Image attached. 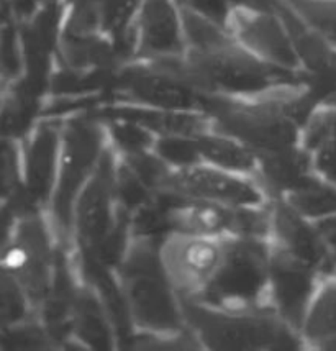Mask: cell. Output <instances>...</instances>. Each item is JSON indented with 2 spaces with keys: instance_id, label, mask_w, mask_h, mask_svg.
<instances>
[{
  "instance_id": "obj_1",
  "label": "cell",
  "mask_w": 336,
  "mask_h": 351,
  "mask_svg": "<svg viewBox=\"0 0 336 351\" xmlns=\"http://www.w3.org/2000/svg\"><path fill=\"white\" fill-rule=\"evenodd\" d=\"M184 61L192 81L205 92L256 94L276 86H302V73L271 64L232 40L207 49L191 48Z\"/></svg>"
},
{
  "instance_id": "obj_2",
  "label": "cell",
  "mask_w": 336,
  "mask_h": 351,
  "mask_svg": "<svg viewBox=\"0 0 336 351\" xmlns=\"http://www.w3.org/2000/svg\"><path fill=\"white\" fill-rule=\"evenodd\" d=\"M130 315L149 332L174 333L182 315L169 291V279L158 258L154 240L143 238L133 245L121 267Z\"/></svg>"
},
{
  "instance_id": "obj_3",
  "label": "cell",
  "mask_w": 336,
  "mask_h": 351,
  "mask_svg": "<svg viewBox=\"0 0 336 351\" xmlns=\"http://www.w3.org/2000/svg\"><path fill=\"white\" fill-rule=\"evenodd\" d=\"M112 92L167 110L202 108L208 92L192 81L182 56L156 58L149 64H133L117 71Z\"/></svg>"
},
{
  "instance_id": "obj_4",
  "label": "cell",
  "mask_w": 336,
  "mask_h": 351,
  "mask_svg": "<svg viewBox=\"0 0 336 351\" xmlns=\"http://www.w3.org/2000/svg\"><path fill=\"white\" fill-rule=\"evenodd\" d=\"M182 315L202 340L215 350H293L296 338L272 317H232L184 299Z\"/></svg>"
},
{
  "instance_id": "obj_5",
  "label": "cell",
  "mask_w": 336,
  "mask_h": 351,
  "mask_svg": "<svg viewBox=\"0 0 336 351\" xmlns=\"http://www.w3.org/2000/svg\"><path fill=\"white\" fill-rule=\"evenodd\" d=\"M202 108L217 120L221 132L230 133L261 152L291 148L297 140L293 120L285 114L279 100L245 106L215 95V92H208Z\"/></svg>"
},
{
  "instance_id": "obj_6",
  "label": "cell",
  "mask_w": 336,
  "mask_h": 351,
  "mask_svg": "<svg viewBox=\"0 0 336 351\" xmlns=\"http://www.w3.org/2000/svg\"><path fill=\"white\" fill-rule=\"evenodd\" d=\"M267 254L254 238L224 245L221 261L205 286L204 300L228 311L253 307L267 278Z\"/></svg>"
},
{
  "instance_id": "obj_7",
  "label": "cell",
  "mask_w": 336,
  "mask_h": 351,
  "mask_svg": "<svg viewBox=\"0 0 336 351\" xmlns=\"http://www.w3.org/2000/svg\"><path fill=\"white\" fill-rule=\"evenodd\" d=\"M100 145L102 132L94 120L75 119L67 123L61 179L54 199V215L61 228H69L75 195L97 161Z\"/></svg>"
},
{
  "instance_id": "obj_8",
  "label": "cell",
  "mask_w": 336,
  "mask_h": 351,
  "mask_svg": "<svg viewBox=\"0 0 336 351\" xmlns=\"http://www.w3.org/2000/svg\"><path fill=\"white\" fill-rule=\"evenodd\" d=\"M224 246L200 235L171 237L161 253V263L169 282L184 299H191L207 286L221 261Z\"/></svg>"
},
{
  "instance_id": "obj_9",
  "label": "cell",
  "mask_w": 336,
  "mask_h": 351,
  "mask_svg": "<svg viewBox=\"0 0 336 351\" xmlns=\"http://www.w3.org/2000/svg\"><path fill=\"white\" fill-rule=\"evenodd\" d=\"M237 35L246 48L271 64L297 71L300 61L287 28L276 12L239 5L232 14Z\"/></svg>"
},
{
  "instance_id": "obj_10",
  "label": "cell",
  "mask_w": 336,
  "mask_h": 351,
  "mask_svg": "<svg viewBox=\"0 0 336 351\" xmlns=\"http://www.w3.org/2000/svg\"><path fill=\"white\" fill-rule=\"evenodd\" d=\"M7 265L14 271L32 300L46 299L51 287V248L40 220L27 219L20 225L16 243L7 254Z\"/></svg>"
},
{
  "instance_id": "obj_11",
  "label": "cell",
  "mask_w": 336,
  "mask_h": 351,
  "mask_svg": "<svg viewBox=\"0 0 336 351\" xmlns=\"http://www.w3.org/2000/svg\"><path fill=\"white\" fill-rule=\"evenodd\" d=\"M115 165L104 153L89 186L77 200V233L82 252H92L113 227L112 202L115 197Z\"/></svg>"
},
{
  "instance_id": "obj_12",
  "label": "cell",
  "mask_w": 336,
  "mask_h": 351,
  "mask_svg": "<svg viewBox=\"0 0 336 351\" xmlns=\"http://www.w3.org/2000/svg\"><path fill=\"white\" fill-rule=\"evenodd\" d=\"M163 189L172 191L184 197L217 200L230 206H254L261 202V194L251 184L204 168L186 169L176 174L169 173Z\"/></svg>"
},
{
  "instance_id": "obj_13",
  "label": "cell",
  "mask_w": 336,
  "mask_h": 351,
  "mask_svg": "<svg viewBox=\"0 0 336 351\" xmlns=\"http://www.w3.org/2000/svg\"><path fill=\"white\" fill-rule=\"evenodd\" d=\"M269 267L277 308L292 327H300L313 292V267L293 256L289 250H277Z\"/></svg>"
},
{
  "instance_id": "obj_14",
  "label": "cell",
  "mask_w": 336,
  "mask_h": 351,
  "mask_svg": "<svg viewBox=\"0 0 336 351\" xmlns=\"http://www.w3.org/2000/svg\"><path fill=\"white\" fill-rule=\"evenodd\" d=\"M182 22L172 0H143L136 51L146 60L182 56Z\"/></svg>"
},
{
  "instance_id": "obj_15",
  "label": "cell",
  "mask_w": 336,
  "mask_h": 351,
  "mask_svg": "<svg viewBox=\"0 0 336 351\" xmlns=\"http://www.w3.org/2000/svg\"><path fill=\"white\" fill-rule=\"evenodd\" d=\"M141 0H71V15L66 33H97V30L115 35L132 27V16Z\"/></svg>"
},
{
  "instance_id": "obj_16",
  "label": "cell",
  "mask_w": 336,
  "mask_h": 351,
  "mask_svg": "<svg viewBox=\"0 0 336 351\" xmlns=\"http://www.w3.org/2000/svg\"><path fill=\"white\" fill-rule=\"evenodd\" d=\"M272 220L277 237L285 243V250L312 267L330 269V254L320 237L291 207L277 204Z\"/></svg>"
},
{
  "instance_id": "obj_17",
  "label": "cell",
  "mask_w": 336,
  "mask_h": 351,
  "mask_svg": "<svg viewBox=\"0 0 336 351\" xmlns=\"http://www.w3.org/2000/svg\"><path fill=\"white\" fill-rule=\"evenodd\" d=\"M100 117L105 119H123L134 122L149 130L165 133V135L197 136L204 130V119L187 114V112L172 110H149V108L136 107H105L99 110Z\"/></svg>"
},
{
  "instance_id": "obj_18",
  "label": "cell",
  "mask_w": 336,
  "mask_h": 351,
  "mask_svg": "<svg viewBox=\"0 0 336 351\" xmlns=\"http://www.w3.org/2000/svg\"><path fill=\"white\" fill-rule=\"evenodd\" d=\"M58 132L53 125H43L36 133L27 156V191L36 204L48 199L53 184Z\"/></svg>"
},
{
  "instance_id": "obj_19",
  "label": "cell",
  "mask_w": 336,
  "mask_h": 351,
  "mask_svg": "<svg viewBox=\"0 0 336 351\" xmlns=\"http://www.w3.org/2000/svg\"><path fill=\"white\" fill-rule=\"evenodd\" d=\"M309 156L291 148L261 152V171L274 189L293 191L309 178Z\"/></svg>"
},
{
  "instance_id": "obj_20",
  "label": "cell",
  "mask_w": 336,
  "mask_h": 351,
  "mask_svg": "<svg viewBox=\"0 0 336 351\" xmlns=\"http://www.w3.org/2000/svg\"><path fill=\"white\" fill-rule=\"evenodd\" d=\"M73 328L79 338L92 348H110L112 338L104 308L89 292H77L73 312Z\"/></svg>"
},
{
  "instance_id": "obj_21",
  "label": "cell",
  "mask_w": 336,
  "mask_h": 351,
  "mask_svg": "<svg viewBox=\"0 0 336 351\" xmlns=\"http://www.w3.org/2000/svg\"><path fill=\"white\" fill-rule=\"evenodd\" d=\"M40 95L19 82L0 115V133L3 136H22L28 132L38 112Z\"/></svg>"
},
{
  "instance_id": "obj_22",
  "label": "cell",
  "mask_w": 336,
  "mask_h": 351,
  "mask_svg": "<svg viewBox=\"0 0 336 351\" xmlns=\"http://www.w3.org/2000/svg\"><path fill=\"white\" fill-rule=\"evenodd\" d=\"M194 138L200 156L228 169L250 171L254 168V156L243 146L220 136L197 135Z\"/></svg>"
},
{
  "instance_id": "obj_23",
  "label": "cell",
  "mask_w": 336,
  "mask_h": 351,
  "mask_svg": "<svg viewBox=\"0 0 336 351\" xmlns=\"http://www.w3.org/2000/svg\"><path fill=\"white\" fill-rule=\"evenodd\" d=\"M291 204L302 214L310 217L328 215L336 212V189L317 179L307 178L291 191Z\"/></svg>"
},
{
  "instance_id": "obj_24",
  "label": "cell",
  "mask_w": 336,
  "mask_h": 351,
  "mask_svg": "<svg viewBox=\"0 0 336 351\" xmlns=\"http://www.w3.org/2000/svg\"><path fill=\"white\" fill-rule=\"evenodd\" d=\"M180 22L192 49H207L230 41L224 27L187 7H180Z\"/></svg>"
},
{
  "instance_id": "obj_25",
  "label": "cell",
  "mask_w": 336,
  "mask_h": 351,
  "mask_svg": "<svg viewBox=\"0 0 336 351\" xmlns=\"http://www.w3.org/2000/svg\"><path fill=\"white\" fill-rule=\"evenodd\" d=\"M304 22L336 45V0H285Z\"/></svg>"
},
{
  "instance_id": "obj_26",
  "label": "cell",
  "mask_w": 336,
  "mask_h": 351,
  "mask_svg": "<svg viewBox=\"0 0 336 351\" xmlns=\"http://www.w3.org/2000/svg\"><path fill=\"white\" fill-rule=\"evenodd\" d=\"M307 337L326 340L336 335V284H330L317 299L305 324Z\"/></svg>"
},
{
  "instance_id": "obj_27",
  "label": "cell",
  "mask_w": 336,
  "mask_h": 351,
  "mask_svg": "<svg viewBox=\"0 0 336 351\" xmlns=\"http://www.w3.org/2000/svg\"><path fill=\"white\" fill-rule=\"evenodd\" d=\"M151 187L141 181V178L130 166H121L115 174V199L127 212L138 210L151 199Z\"/></svg>"
},
{
  "instance_id": "obj_28",
  "label": "cell",
  "mask_w": 336,
  "mask_h": 351,
  "mask_svg": "<svg viewBox=\"0 0 336 351\" xmlns=\"http://www.w3.org/2000/svg\"><path fill=\"white\" fill-rule=\"evenodd\" d=\"M156 152L163 160L172 165H192L200 156L197 149L195 138H187L184 135H166L156 143Z\"/></svg>"
},
{
  "instance_id": "obj_29",
  "label": "cell",
  "mask_w": 336,
  "mask_h": 351,
  "mask_svg": "<svg viewBox=\"0 0 336 351\" xmlns=\"http://www.w3.org/2000/svg\"><path fill=\"white\" fill-rule=\"evenodd\" d=\"M25 300L10 276L0 271V327L23 319Z\"/></svg>"
},
{
  "instance_id": "obj_30",
  "label": "cell",
  "mask_w": 336,
  "mask_h": 351,
  "mask_svg": "<svg viewBox=\"0 0 336 351\" xmlns=\"http://www.w3.org/2000/svg\"><path fill=\"white\" fill-rule=\"evenodd\" d=\"M110 123L112 135L115 138L117 145L128 152V154L145 152L151 145V136L141 125L123 119H110Z\"/></svg>"
},
{
  "instance_id": "obj_31",
  "label": "cell",
  "mask_w": 336,
  "mask_h": 351,
  "mask_svg": "<svg viewBox=\"0 0 336 351\" xmlns=\"http://www.w3.org/2000/svg\"><path fill=\"white\" fill-rule=\"evenodd\" d=\"M179 3L225 28L235 8L243 5V0H179Z\"/></svg>"
},
{
  "instance_id": "obj_32",
  "label": "cell",
  "mask_w": 336,
  "mask_h": 351,
  "mask_svg": "<svg viewBox=\"0 0 336 351\" xmlns=\"http://www.w3.org/2000/svg\"><path fill=\"white\" fill-rule=\"evenodd\" d=\"M45 333L40 328L23 327L0 332V345L8 350H38L45 348Z\"/></svg>"
},
{
  "instance_id": "obj_33",
  "label": "cell",
  "mask_w": 336,
  "mask_h": 351,
  "mask_svg": "<svg viewBox=\"0 0 336 351\" xmlns=\"http://www.w3.org/2000/svg\"><path fill=\"white\" fill-rule=\"evenodd\" d=\"M19 189V166L15 148L8 141H0V197H10Z\"/></svg>"
},
{
  "instance_id": "obj_34",
  "label": "cell",
  "mask_w": 336,
  "mask_h": 351,
  "mask_svg": "<svg viewBox=\"0 0 336 351\" xmlns=\"http://www.w3.org/2000/svg\"><path fill=\"white\" fill-rule=\"evenodd\" d=\"M336 114L333 112H322L310 120L309 128L305 132V146L310 149L322 148L330 140L335 132Z\"/></svg>"
},
{
  "instance_id": "obj_35",
  "label": "cell",
  "mask_w": 336,
  "mask_h": 351,
  "mask_svg": "<svg viewBox=\"0 0 336 351\" xmlns=\"http://www.w3.org/2000/svg\"><path fill=\"white\" fill-rule=\"evenodd\" d=\"M0 68L8 76H15L20 69L19 49H16L15 30L8 23L0 27Z\"/></svg>"
},
{
  "instance_id": "obj_36",
  "label": "cell",
  "mask_w": 336,
  "mask_h": 351,
  "mask_svg": "<svg viewBox=\"0 0 336 351\" xmlns=\"http://www.w3.org/2000/svg\"><path fill=\"white\" fill-rule=\"evenodd\" d=\"M40 0H10V7L19 19H30L35 15Z\"/></svg>"
},
{
  "instance_id": "obj_37",
  "label": "cell",
  "mask_w": 336,
  "mask_h": 351,
  "mask_svg": "<svg viewBox=\"0 0 336 351\" xmlns=\"http://www.w3.org/2000/svg\"><path fill=\"white\" fill-rule=\"evenodd\" d=\"M318 230H320L322 237L325 238L326 243L336 252V215L320 221V223H318Z\"/></svg>"
},
{
  "instance_id": "obj_38",
  "label": "cell",
  "mask_w": 336,
  "mask_h": 351,
  "mask_svg": "<svg viewBox=\"0 0 336 351\" xmlns=\"http://www.w3.org/2000/svg\"><path fill=\"white\" fill-rule=\"evenodd\" d=\"M14 212L10 208H5V210L0 212V252H2L3 245H5L7 238H8V232H10V225L12 220H14Z\"/></svg>"
},
{
  "instance_id": "obj_39",
  "label": "cell",
  "mask_w": 336,
  "mask_h": 351,
  "mask_svg": "<svg viewBox=\"0 0 336 351\" xmlns=\"http://www.w3.org/2000/svg\"><path fill=\"white\" fill-rule=\"evenodd\" d=\"M280 0H243V5L259 8V10H271L276 12V8L280 5Z\"/></svg>"
},
{
  "instance_id": "obj_40",
  "label": "cell",
  "mask_w": 336,
  "mask_h": 351,
  "mask_svg": "<svg viewBox=\"0 0 336 351\" xmlns=\"http://www.w3.org/2000/svg\"><path fill=\"white\" fill-rule=\"evenodd\" d=\"M7 19V5L3 0H0V23H5Z\"/></svg>"
},
{
  "instance_id": "obj_41",
  "label": "cell",
  "mask_w": 336,
  "mask_h": 351,
  "mask_svg": "<svg viewBox=\"0 0 336 351\" xmlns=\"http://www.w3.org/2000/svg\"><path fill=\"white\" fill-rule=\"evenodd\" d=\"M323 345H325V348L336 350V335H335V337H330V338H326V340L323 341Z\"/></svg>"
}]
</instances>
